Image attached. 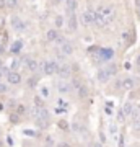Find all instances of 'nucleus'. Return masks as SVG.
I'll list each match as a JSON object with an SVG mask.
<instances>
[{"label": "nucleus", "instance_id": "nucleus-40", "mask_svg": "<svg viewBox=\"0 0 140 147\" xmlns=\"http://www.w3.org/2000/svg\"><path fill=\"white\" fill-rule=\"evenodd\" d=\"M135 64H137V65H139V67H140V56H139V57H137V61H135Z\"/></svg>", "mask_w": 140, "mask_h": 147}, {"label": "nucleus", "instance_id": "nucleus-7", "mask_svg": "<svg viewBox=\"0 0 140 147\" xmlns=\"http://www.w3.org/2000/svg\"><path fill=\"white\" fill-rule=\"evenodd\" d=\"M94 23H96V26H99V28H104L106 25H108L109 21L104 18V15L103 13H99L98 10L94 11Z\"/></svg>", "mask_w": 140, "mask_h": 147}, {"label": "nucleus", "instance_id": "nucleus-24", "mask_svg": "<svg viewBox=\"0 0 140 147\" xmlns=\"http://www.w3.org/2000/svg\"><path fill=\"white\" fill-rule=\"evenodd\" d=\"M104 113L106 115H113V103H106V108H104Z\"/></svg>", "mask_w": 140, "mask_h": 147}, {"label": "nucleus", "instance_id": "nucleus-26", "mask_svg": "<svg viewBox=\"0 0 140 147\" xmlns=\"http://www.w3.org/2000/svg\"><path fill=\"white\" fill-rule=\"evenodd\" d=\"M18 119H20V115H18V113H13V115L10 116V121L13 123V124H16V123H18Z\"/></svg>", "mask_w": 140, "mask_h": 147}, {"label": "nucleus", "instance_id": "nucleus-42", "mask_svg": "<svg viewBox=\"0 0 140 147\" xmlns=\"http://www.w3.org/2000/svg\"><path fill=\"white\" fill-rule=\"evenodd\" d=\"M2 75H3V70H2V69H0V79H2Z\"/></svg>", "mask_w": 140, "mask_h": 147}, {"label": "nucleus", "instance_id": "nucleus-36", "mask_svg": "<svg viewBox=\"0 0 140 147\" xmlns=\"http://www.w3.org/2000/svg\"><path fill=\"white\" fill-rule=\"evenodd\" d=\"M18 2H20V0H10V7H15Z\"/></svg>", "mask_w": 140, "mask_h": 147}, {"label": "nucleus", "instance_id": "nucleus-14", "mask_svg": "<svg viewBox=\"0 0 140 147\" xmlns=\"http://www.w3.org/2000/svg\"><path fill=\"white\" fill-rule=\"evenodd\" d=\"M135 87V80L134 79H124L122 80V88L124 90H132Z\"/></svg>", "mask_w": 140, "mask_h": 147}, {"label": "nucleus", "instance_id": "nucleus-33", "mask_svg": "<svg viewBox=\"0 0 140 147\" xmlns=\"http://www.w3.org/2000/svg\"><path fill=\"white\" fill-rule=\"evenodd\" d=\"M26 136H36V131H31V129H25Z\"/></svg>", "mask_w": 140, "mask_h": 147}, {"label": "nucleus", "instance_id": "nucleus-6", "mask_svg": "<svg viewBox=\"0 0 140 147\" xmlns=\"http://www.w3.org/2000/svg\"><path fill=\"white\" fill-rule=\"evenodd\" d=\"M72 88H73L72 84H67V82H65L64 79L57 82V92H59V93H68V92H70Z\"/></svg>", "mask_w": 140, "mask_h": 147}, {"label": "nucleus", "instance_id": "nucleus-4", "mask_svg": "<svg viewBox=\"0 0 140 147\" xmlns=\"http://www.w3.org/2000/svg\"><path fill=\"white\" fill-rule=\"evenodd\" d=\"M11 26H13V30L18 33H23L25 31L26 25L23 23V20H21L20 16H11Z\"/></svg>", "mask_w": 140, "mask_h": 147}, {"label": "nucleus", "instance_id": "nucleus-15", "mask_svg": "<svg viewBox=\"0 0 140 147\" xmlns=\"http://www.w3.org/2000/svg\"><path fill=\"white\" fill-rule=\"evenodd\" d=\"M59 75H60V79H67L68 75H70V67L68 65H62V67H59Z\"/></svg>", "mask_w": 140, "mask_h": 147}, {"label": "nucleus", "instance_id": "nucleus-12", "mask_svg": "<svg viewBox=\"0 0 140 147\" xmlns=\"http://www.w3.org/2000/svg\"><path fill=\"white\" fill-rule=\"evenodd\" d=\"M21 49H23V41H20V39H16V41L11 44V47H10V51L13 54H18Z\"/></svg>", "mask_w": 140, "mask_h": 147}, {"label": "nucleus", "instance_id": "nucleus-34", "mask_svg": "<svg viewBox=\"0 0 140 147\" xmlns=\"http://www.w3.org/2000/svg\"><path fill=\"white\" fill-rule=\"evenodd\" d=\"M18 65H20V61H18V59H15V61L11 62V69H16Z\"/></svg>", "mask_w": 140, "mask_h": 147}, {"label": "nucleus", "instance_id": "nucleus-9", "mask_svg": "<svg viewBox=\"0 0 140 147\" xmlns=\"http://www.w3.org/2000/svg\"><path fill=\"white\" fill-rule=\"evenodd\" d=\"M7 77H8V84H11V85L21 84V75H20L18 72H10Z\"/></svg>", "mask_w": 140, "mask_h": 147}, {"label": "nucleus", "instance_id": "nucleus-19", "mask_svg": "<svg viewBox=\"0 0 140 147\" xmlns=\"http://www.w3.org/2000/svg\"><path fill=\"white\" fill-rule=\"evenodd\" d=\"M104 70L108 72L109 77H113V75H116V72H117V67H116L114 64H109L108 67H104Z\"/></svg>", "mask_w": 140, "mask_h": 147}, {"label": "nucleus", "instance_id": "nucleus-22", "mask_svg": "<svg viewBox=\"0 0 140 147\" xmlns=\"http://www.w3.org/2000/svg\"><path fill=\"white\" fill-rule=\"evenodd\" d=\"M39 95H41L42 98H49V88L47 87H41L39 88Z\"/></svg>", "mask_w": 140, "mask_h": 147}, {"label": "nucleus", "instance_id": "nucleus-29", "mask_svg": "<svg viewBox=\"0 0 140 147\" xmlns=\"http://www.w3.org/2000/svg\"><path fill=\"white\" fill-rule=\"evenodd\" d=\"M109 132H111V134H116V132H117V126H116V123H111V126H109Z\"/></svg>", "mask_w": 140, "mask_h": 147}, {"label": "nucleus", "instance_id": "nucleus-27", "mask_svg": "<svg viewBox=\"0 0 140 147\" xmlns=\"http://www.w3.org/2000/svg\"><path fill=\"white\" fill-rule=\"evenodd\" d=\"M134 129L135 131H140V116L134 119Z\"/></svg>", "mask_w": 140, "mask_h": 147}, {"label": "nucleus", "instance_id": "nucleus-13", "mask_svg": "<svg viewBox=\"0 0 140 147\" xmlns=\"http://www.w3.org/2000/svg\"><path fill=\"white\" fill-rule=\"evenodd\" d=\"M68 30L70 31H77V16L70 13V18H68Z\"/></svg>", "mask_w": 140, "mask_h": 147}, {"label": "nucleus", "instance_id": "nucleus-45", "mask_svg": "<svg viewBox=\"0 0 140 147\" xmlns=\"http://www.w3.org/2000/svg\"><path fill=\"white\" fill-rule=\"evenodd\" d=\"M0 147H2V141H0Z\"/></svg>", "mask_w": 140, "mask_h": 147}, {"label": "nucleus", "instance_id": "nucleus-44", "mask_svg": "<svg viewBox=\"0 0 140 147\" xmlns=\"http://www.w3.org/2000/svg\"><path fill=\"white\" fill-rule=\"evenodd\" d=\"M137 108H139V110H140V103H139V106H137Z\"/></svg>", "mask_w": 140, "mask_h": 147}, {"label": "nucleus", "instance_id": "nucleus-21", "mask_svg": "<svg viewBox=\"0 0 140 147\" xmlns=\"http://www.w3.org/2000/svg\"><path fill=\"white\" fill-rule=\"evenodd\" d=\"M77 92H78V96H80V98H86V96H88V88H86L85 85H82Z\"/></svg>", "mask_w": 140, "mask_h": 147}, {"label": "nucleus", "instance_id": "nucleus-38", "mask_svg": "<svg viewBox=\"0 0 140 147\" xmlns=\"http://www.w3.org/2000/svg\"><path fill=\"white\" fill-rule=\"evenodd\" d=\"M64 111H65L64 108H56V113H64Z\"/></svg>", "mask_w": 140, "mask_h": 147}, {"label": "nucleus", "instance_id": "nucleus-35", "mask_svg": "<svg viewBox=\"0 0 140 147\" xmlns=\"http://www.w3.org/2000/svg\"><path fill=\"white\" fill-rule=\"evenodd\" d=\"M56 147H70V144H67V142H60V144H57Z\"/></svg>", "mask_w": 140, "mask_h": 147}, {"label": "nucleus", "instance_id": "nucleus-2", "mask_svg": "<svg viewBox=\"0 0 140 147\" xmlns=\"http://www.w3.org/2000/svg\"><path fill=\"white\" fill-rule=\"evenodd\" d=\"M41 69L46 75H52V74L59 72V65H57V62H54V61H46V62H42Z\"/></svg>", "mask_w": 140, "mask_h": 147}, {"label": "nucleus", "instance_id": "nucleus-5", "mask_svg": "<svg viewBox=\"0 0 140 147\" xmlns=\"http://www.w3.org/2000/svg\"><path fill=\"white\" fill-rule=\"evenodd\" d=\"M113 56H114V51H113L111 47H101V49H98V59L109 61Z\"/></svg>", "mask_w": 140, "mask_h": 147}, {"label": "nucleus", "instance_id": "nucleus-23", "mask_svg": "<svg viewBox=\"0 0 140 147\" xmlns=\"http://www.w3.org/2000/svg\"><path fill=\"white\" fill-rule=\"evenodd\" d=\"M15 113H18L20 116H23V115L26 113V106H25V105H18V106L15 108Z\"/></svg>", "mask_w": 140, "mask_h": 147}, {"label": "nucleus", "instance_id": "nucleus-10", "mask_svg": "<svg viewBox=\"0 0 140 147\" xmlns=\"http://www.w3.org/2000/svg\"><path fill=\"white\" fill-rule=\"evenodd\" d=\"M26 67H28V70H31V72H36L38 67H39V64H38L36 59L29 57V59H26Z\"/></svg>", "mask_w": 140, "mask_h": 147}, {"label": "nucleus", "instance_id": "nucleus-16", "mask_svg": "<svg viewBox=\"0 0 140 147\" xmlns=\"http://www.w3.org/2000/svg\"><path fill=\"white\" fill-rule=\"evenodd\" d=\"M59 36H60V34H59L57 30H49V31H47V34H46L47 41H57Z\"/></svg>", "mask_w": 140, "mask_h": 147}, {"label": "nucleus", "instance_id": "nucleus-31", "mask_svg": "<svg viewBox=\"0 0 140 147\" xmlns=\"http://www.w3.org/2000/svg\"><path fill=\"white\" fill-rule=\"evenodd\" d=\"M59 127H62V129H68V124H67V121H59Z\"/></svg>", "mask_w": 140, "mask_h": 147}, {"label": "nucleus", "instance_id": "nucleus-20", "mask_svg": "<svg viewBox=\"0 0 140 147\" xmlns=\"http://www.w3.org/2000/svg\"><path fill=\"white\" fill-rule=\"evenodd\" d=\"M62 53L65 54V56H70V54L73 53V47L68 44V42H64L62 44Z\"/></svg>", "mask_w": 140, "mask_h": 147}, {"label": "nucleus", "instance_id": "nucleus-39", "mask_svg": "<svg viewBox=\"0 0 140 147\" xmlns=\"http://www.w3.org/2000/svg\"><path fill=\"white\" fill-rule=\"evenodd\" d=\"M5 7V0H0V8H3Z\"/></svg>", "mask_w": 140, "mask_h": 147}, {"label": "nucleus", "instance_id": "nucleus-37", "mask_svg": "<svg viewBox=\"0 0 140 147\" xmlns=\"http://www.w3.org/2000/svg\"><path fill=\"white\" fill-rule=\"evenodd\" d=\"M119 147H124V137H121L119 139Z\"/></svg>", "mask_w": 140, "mask_h": 147}, {"label": "nucleus", "instance_id": "nucleus-18", "mask_svg": "<svg viewBox=\"0 0 140 147\" xmlns=\"http://www.w3.org/2000/svg\"><path fill=\"white\" fill-rule=\"evenodd\" d=\"M65 3H67L68 13H73V11H75V8H77V0H67Z\"/></svg>", "mask_w": 140, "mask_h": 147}, {"label": "nucleus", "instance_id": "nucleus-3", "mask_svg": "<svg viewBox=\"0 0 140 147\" xmlns=\"http://www.w3.org/2000/svg\"><path fill=\"white\" fill-rule=\"evenodd\" d=\"M98 11L103 13L104 18H106L108 21L114 20V7L113 5H101V7H98Z\"/></svg>", "mask_w": 140, "mask_h": 147}, {"label": "nucleus", "instance_id": "nucleus-32", "mask_svg": "<svg viewBox=\"0 0 140 147\" xmlns=\"http://www.w3.org/2000/svg\"><path fill=\"white\" fill-rule=\"evenodd\" d=\"M36 82H38V79L36 77H33V79L28 80V85H29V87H36Z\"/></svg>", "mask_w": 140, "mask_h": 147}, {"label": "nucleus", "instance_id": "nucleus-28", "mask_svg": "<svg viewBox=\"0 0 140 147\" xmlns=\"http://www.w3.org/2000/svg\"><path fill=\"white\" fill-rule=\"evenodd\" d=\"M7 92H8V85L0 82V93H7Z\"/></svg>", "mask_w": 140, "mask_h": 147}, {"label": "nucleus", "instance_id": "nucleus-30", "mask_svg": "<svg viewBox=\"0 0 140 147\" xmlns=\"http://www.w3.org/2000/svg\"><path fill=\"white\" fill-rule=\"evenodd\" d=\"M52 146H54V141H52L51 136H47L46 137V147H52Z\"/></svg>", "mask_w": 140, "mask_h": 147}, {"label": "nucleus", "instance_id": "nucleus-17", "mask_svg": "<svg viewBox=\"0 0 140 147\" xmlns=\"http://www.w3.org/2000/svg\"><path fill=\"white\" fill-rule=\"evenodd\" d=\"M134 110H135V106L130 103V101H127L124 105V108H122V111H124V115H132L134 113Z\"/></svg>", "mask_w": 140, "mask_h": 147}, {"label": "nucleus", "instance_id": "nucleus-1", "mask_svg": "<svg viewBox=\"0 0 140 147\" xmlns=\"http://www.w3.org/2000/svg\"><path fill=\"white\" fill-rule=\"evenodd\" d=\"M31 116L38 121L39 126H44L47 123V119H49V113L42 106H34V108H31Z\"/></svg>", "mask_w": 140, "mask_h": 147}, {"label": "nucleus", "instance_id": "nucleus-11", "mask_svg": "<svg viewBox=\"0 0 140 147\" xmlns=\"http://www.w3.org/2000/svg\"><path fill=\"white\" fill-rule=\"evenodd\" d=\"M96 79H98L101 84H106V82L109 80V75H108V72H106L104 69H99L98 74H96Z\"/></svg>", "mask_w": 140, "mask_h": 147}, {"label": "nucleus", "instance_id": "nucleus-25", "mask_svg": "<svg viewBox=\"0 0 140 147\" xmlns=\"http://www.w3.org/2000/svg\"><path fill=\"white\" fill-rule=\"evenodd\" d=\"M54 23H56V26H57V28H60L64 25V18H62V16H57V18L54 20Z\"/></svg>", "mask_w": 140, "mask_h": 147}, {"label": "nucleus", "instance_id": "nucleus-43", "mask_svg": "<svg viewBox=\"0 0 140 147\" xmlns=\"http://www.w3.org/2000/svg\"><path fill=\"white\" fill-rule=\"evenodd\" d=\"M93 147H103V146H101V144H94Z\"/></svg>", "mask_w": 140, "mask_h": 147}, {"label": "nucleus", "instance_id": "nucleus-41", "mask_svg": "<svg viewBox=\"0 0 140 147\" xmlns=\"http://www.w3.org/2000/svg\"><path fill=\"white\" fill-rule=\"evenodd\" d=\"M137 15H139V18H140V3H139V8H137Z\"/></svg>", "mask_w": 140, "mask_h": 147}, {"label": "nucleus", "instance_id": "nucleus-8", "mask_svg": "<svg viewBox=\"0 0 140 147\" xmlns=\"http://www.w3.org/2000/svg\"><path fill=\"white\" fill-rule=\"evenodd\" d=\"M80 21H82L83 25H91V23H94V13L93 11H85V13H82Z\"/></svg>", "mask_w": 140, "mask_h": 147}]
</instances>
